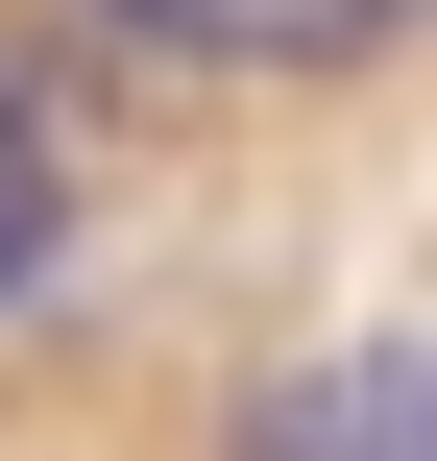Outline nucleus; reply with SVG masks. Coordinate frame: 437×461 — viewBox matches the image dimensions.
<instances>
[{
	"instance_id": "1",
	"label": "nucleus",
	"mask_w": 437,
	"mask_h": 461,
	"mask_svg": "<svg viewBox=\"0 0 437 461\" xmlns=\"http://www.w3.org/2000/svg\"><path fill=\"white\" fill-rule=\"evenodd\" d=\"M219 461H437V316H365V340H292V365H243Z\"/></svg>"
},
{
	"instance_id": "2",
	"label": "nucleus",
	"mask_w": 437,
	"mask_h": 461,
	"mask_svg": "<svg viewBox=\"0 0 437 461\" xmlns=\"http://www.w3.org/2000/svg\"><path fill=\"white\" fill-rule=\"evenodd\" d=\"M73 219H97V194H73V146H49L24 97H0V316H24L49 267H73Z\"/></svg>"
},
{
	"instance_id": "4",
	"label": "nucleus",
	"mask_w": 437,
	"mask_h": 461,
	"mask_svg": "<svg viewBox=\"0 0 437 461\" xmlns=\"http://www.w3.org/2000/svg\"><path fill=\"white\" fill-rule=\"evenodd\" d=\"M341 24H389V0H341Z\"/></svg>"
},
{
	"instance_id": "3",
	"label": "nucleus",
	"mask_w": 437,
	"mask_h": 461,
	"mask_svg": "<svg viewBox=\"0 0 437 461\" xmlns=\"http://www.w3.org/2000/svg\"><path fill=\"white\" fill-rule=\"evenodd\" d=\"M97 24H122V49H316L341 0H97Z\"/></svg>"
}]
</instances>
